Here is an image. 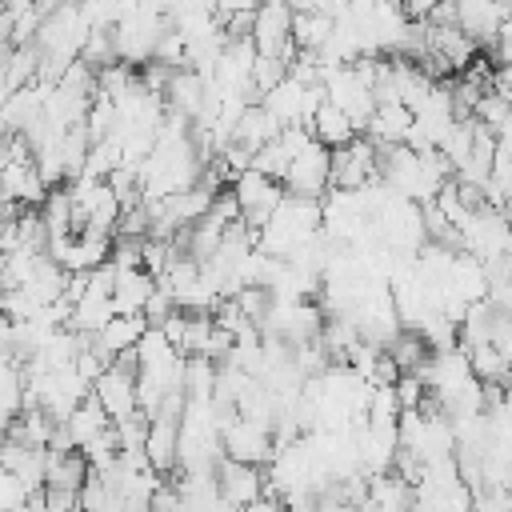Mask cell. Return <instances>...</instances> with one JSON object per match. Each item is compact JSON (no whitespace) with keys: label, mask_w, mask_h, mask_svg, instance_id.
Returning <instances> with one entry per match:
<instances>
[{"label":"cell","mask_w":512,"mask_h":512,"mask_svg":"<svg viewBox=\"0 0 512 512\" xmlns=\"http://www.w3.org/2000/svg\"><path fill=\"white\" fill-rule=\"evenodd\" d=\"M36 212H40V220H44V228H48L52 240L76 232V208H72V192L68 188H52Z\"/></svg>","instance_id":"44dd1931"},{"label":"cell","mask_w":512,"mask_h":512,"mask_svg":"<svg viewBox=\"0 0 512 512\" xmlns=\"http://www.w3.org/2000/svg\"><path fill=\"white\" fill-rule=\"evenodd\" d=\"M468 348V360H472V368H476V376L484 380V384H504V380H512V364H508V356L492 344V340H484V344H464Z\"/></svg>","instance_id":"603a6c76"},{"label":"cell","mask_w":512,"mask_h":512,"mask_svg":"<svg viewBox=\"0 0 512 512\" xmlns=\"http://www.w3.org/2000/svg\"><path fill=\"white\" fill-rule=\"evenodd\" d=\"M284 4H288L292 12H312V8L320 4V0H284Z\"/></svg>","instance_id":"83f0119b"},{"label":"cell","mask_w":512,"mask_h":512,"mask_svg":"<svg viewBox=\"0 0 512 512\" xmlns=\"http://www.w3.org/2000/svg\"><path fill=\"white\" fill-rule=\"evenodd\" d=\"M440 4H444V0H404V12H408L412 20H428Z\"/></svg>","instance_id":"484cf974"},{"label":"cell","mask_w":512,"mask_h":512,"mask_svg":"<svg viewBox=\"0 0 512 512\" xmlns=\"http://www.w3.org/2000/svg\"><path fill=\"white\" fill-rule=\"evenodd\" d=\"M460 248L472 252L476 260L492 264V260H508L512 256V220L492 208V204H480L464 224H460Z\"/></svg>","instance_id":"6da1fadb"},{"label":"cell","mask_w":512,"mask_h":512,"mask_svg":"<svg viewBox=\"0 0 512 512\" xmlns=\"http://www.w3.org/2000/svg\"><path fill=\"white\" fill-rule=\"evenodd\" d=\"M372 180H380V144L372 136L360 132L352 144L332 148V188L356 192Z\"/></svg>","instance_id":"277c9868"},{"label":"cell","mask_w":512,"mask_h":512,"mask_svg":"<svg viewBox=\"0 0 512 512\" xmlns=\"http://www.w3.org/2000/svg\"><path fill=\"white\" fill-rule=\"evenodd\" d=\"M332 28H336V16H328V12H320V8H312V12H296V24H292L296 48H300V52H320V48L328 44Z\"/></svg>","instance_id":"7402d4cb"},{"label":"cell","mask_w":512,"mask_h":512,"mask_svg":"<svg viewBox=\"0 0 512 512\" xmlns=\"http://www.w3.org/2000/svg\"><path fill=\"white\" fill-rule=\"evenodd\" d=\"M312 136L320 140V144H328V148H344V144H352L356 136H360V128H356V120L344 112V108H336L332 100H324L320 108H316V116H312Z\"/></svg>","instance_id":"ac0fdd59"},{"label":"cell","mask_w":512,"mask_h":512,"mask_svg":"<svg viewBox=\"0 0 512 512\" xmlns=\"http://www.w3.org/2000/svg\"><path fill=\"white\" fill-rule=\"evenodd\" d=\"M92 396L104 404L112 420H124L140 412V376H136V356L132 360H112L104 376L92 384Z\"/></svg>","instance_id":"5b68a950"},{"label":"cell","mask_w":512,"mask_h":512,"mask_svg":"<svg viewBox=\"0 0 512 512\" xmlns=\"http://www.w3.org/2000/svg\"><path fill=\"white\" fill-rule=\"evenodd\" d=\"M284 188H288L292 196L324 200V196L332 192V148L312 136V144H304V148L292 156L288 176H284Z\"/></svg>","instance_id":"3957f363"},{"label":"cell","mask_w":512,"mask_h":512,"mask_svg":"<svg viewBox=\"0 0 512 512\" xmlns=\"http://www.w3.org/2000/svg\"><path fill=\"white\" fill-rule=\"evenodd\" d=\"M148 328H152V320H148L144 312H116V316L92 336V344H96L108 360H132Z\"/></svg>","instance_id":"9c48e42d"},{"label":"cell","mask_w":512,"mask_h":512,"mask_svg":"<svg viewBox=\"0 0 512 512\" xmlns=\"http://www.w3.org/2000/svg\"><path fill=\"white\" fill-rule=\"evenodd\" d=\"M232 196H236V204H240V220L260 232V228L272 220V212L284 204L288 188H284V180H276V176H268V172H260V168H248V172H240V176L232 180Z\"/></svg>","instance_id":"7a4b0ae2"},{"label":"cell","mask_w":512,"mask_h":512,"mask_svg":"<svg viewBox=\"0 0 512 512\" xmlns=\"http://www.w3.org/2000/svg\"><path fill=\"white\" fill-rule=\"evenodd\" d=\"M392 4H400V8H404V0H392Z\"/></svg>","instance_id":"f1b7e54d"},{"label":"cell","mask_w":512,"mask_h":512,"mask_svg":"<svg viewBox=\"0 0 512 512\" xmlns=\"http://www.w3.org/2000/svg\"><path fill=\"white\" fill-rule=\"evenodd\" d=\"M112 424H116V420L104 412V404H100L96 396H88L72 416H64V420H60V436H64L72 448H80V452H84V448H88L92 440H100Z\"/></svg>","instance_id":"4fadbf2b"},{"label":"cell","mask_w":512,"mask_h":512,"mask_svg":"<svg viewBox=\"0 0 512 512\" xmlns=\"http://www.w3.org/2000/svg\"><path fill=\"white\" fill-rule=\"evenodd\" d=\"M268 0H220V16H240V12H256Z\"/></svg>","instance_id":"4316f807"},{"label":"cell","mask_w":512,"mask_h":512,"mask_svg":"<svg viewBox=\"0 0 512 512\" xmlns=\"http://www.w3.org/2000/svg\"><path fill=\"white\" fill-rule=\"evenodd\" d=\"M112 316H116V300H112L108 292L88 288V292L72 304V320H68V328H76V332H84V336H96Z\"/></svg>","instance_id":"ffe728a7"},{"label":"cell","mask_w":512,"mask_h":512,"mask_svg":"<svg viewBox=\"0 0 512 512\" xmlns=\"http://www.w3.org/2000/svg\"><path fill=\"white\" fill-rule=\"evenodd\" d=\"M156 288H160V280L144 264H128V268L116 264V288H112L116 312H144L148 300L156 296Z\"/></svg>","instance_id":"5bb4252c"},{"label":"cell","mask_w":512,"mask_h":512,"mask_svg":"<svg viewBox=\"0 0 512 512\" xmlns=\"http://www.w3.org/2000/svg\"><path fill=\"white\" fill-rule=\"evenodd\" d=\"M4 468L16 472L32 492H44L48 484V448H32V444H4Z\"/></svg>","instance_id":"e0dca14e"},{"label":"cell","mask_w":512,"mask_h":512,"mask_svg":"<svg viewBox=\"0 0 512 512\" xmlns=\"http://www.w3.org/2000/svg\"><path fill=\"white\" fill-rule=\"evenodd\" d=\"M452 4H456V24L472 40H480V44H488V40L496 44L504 20L512 16V4L508 0H452Z\"/></svg>","instance_id":"8fae6325"},{"label":"cell","mask_w":512,"mask_h":512,"mask_svg":"<svg viewBox=\"0 0 512 512\" xmlns=\"http://www.w3.org/2000/svg\"><path fill=\"white\" fill-rule=\"evenodd\" d=\"M144 456L160 476L180 464V416H152V428H148V440H144Z\"/></svg>","instance_id":"9a60e30c"},{"label":"cell","mask_w":512,"mask_h":512,"mask_svg":"<svg viewBox=\"0 0 512 512\" xmlns=\"http://www.w3.org/2000/svg\"><path fill=\"white\" fill-rule=\"evenodd\" d=\"M0 188H4V204H20V208H40L44 196L52 192V184L44 180L36 160L0 164Z\"/></svg>","instance_id":"30bf717a"},{"label":"cell","mask_w":512,"mask_h":512,"mask_svg":"<svg viewBox=\"0 0 512 512\" xmlns=\"http://www.w3.org/2000/svg\"><path fill=\"white\" fill-rule=\"evenodd\" d=\"M36 492L16 476V472H8L4 468V476H0V512H8V508H20V504H28Z\"/></svg>","instance_id":"cb8c5ba5"},{"label":"cell","mask_w":512,"mask_h":512,"mask_svg":"<svg viewBox=\"0 0 512 512\" xmlns=\"http://www.w3.org/2000/svg\"><path fill=\"white\" fill-rule=\"evenodd\" d=\"M244 512H288V504H284V496H280V492H272V488H268V492H264L260 500H252Z\"/></svg>","instance_id":"d4e9b609"},{"label":"cell","mask_w":512,"mask_h":512,"mask_svg":"<svg viewBox=\"0 0 512 512\" xmlns=\"http://www.w3.org/2000/svg\"><path fill=\"white\" fill-rule=\"evenodd\" d=\"M292 24H296V12L284 0H268L264 8H256V16H252V44H256V52L296 60L300 48H296Z\"/></svg>","instance_id":"8992f818"},{"label":"cell","mask_w":512,"mask_h":512,"mask_svg":"<svg viewBox=\"0 0 512 512\" xmlns=\"http://www.w3.org/2000/svg\"><path fill=\"white\" fill-rule=\"evenodd\" d=\"M412 124H416V112L408 104H376L364 136H372L380 148H392V144H404L408 140Z\"/></svg>","instance_id":"2e32d148"},{"label":"cell","mask_w":512,"mask_h":512,"mask_svg":"<svg viewBox=\"0 0 512 512\" xmlns=\"http://www.w3.org/2000/svg\"><path fill=\"white\" fill-rule=\"evenodd\" d=\"M164 100H168L172 112H180V116H188L196 124L200 112H204V104H208V76L196 72V68H172L168 88H164Z\"/></svg>","instance_id":"7c38bea8"},{"label":"cell","mask_w":512,"mask_h":512,"mask_svg":"<svg viewBox=\"0 0 512 512\" xmlns=\"http://www.w3.org/2000/svg\"><path fill=\"white\" fill-rule=\"evenodd\" d=\"M280 132H284V124H280V120H276V116L256 100V104H248V108H244V116H240V124H236V132H232V140H236V144H244L248 152H260V148H264L268 140H276Z\"/></svg>","instance_id":"d6986e66"},{"label":"cell","mask_w":512,"mask_h":512,"mask_svg":"<svg viewBox=\"0 0 512 512\" xmlns=\"http://www.w3.org/2000/svg\"><path fill=\"white\" fill-rule=\"evenodd\" d=\"M216 480H220V496L236 508H248L252 500H260L268 492L264 464H244V460H232V456H224L216 464Z\"/></svg>","instance_id":"ba28073f"},{"label":"cell","mask_w":512,"mask_h":512,"mask_svg":"<svg viewBox=\"0 0 512 512\" xmlns=\"http://www.w3.org/2000/svg\"><path fill=\"white\" fill-rule=\"evenodd\" d=\"M276 452V432L260 420H248V416H232L224 424V456L232 460H244V464H268Z\"/></svg>","instance_id":"52a82bcc"}]
</instances>
